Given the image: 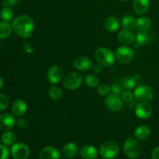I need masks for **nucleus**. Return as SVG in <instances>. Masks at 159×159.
I'll return each mask as SVG.
<instances>
[{"label":"nucleus","mask_w":159,"mask_h":159,"mask_svg":"<svg viewBox=\"0 0 159 159\" xmlns=\"http://www.w3.org/2000/svg\"><path fill=\"white\" fill-rule=\"evenodd\" d=\"M12 30L22 38H29L34 30V23L32 18L26 14L17 16L12 24Z\"/></svg>","instance_id":"nucleus-1"},{"label":"nucleus","mask_w":159,"mask_h":159,"mask_svg":"<svg viewBox=\"0 0 159 159\" xmlns=\"http://www.w3.org/2000/svg\"><path fill=\"white\" fill-rule=\"evenodd\" d=\"M95 58L102 66L110 67L114 64L116 55L110 49L102 47L95 51Z\"/></svg>","instance_id":"nucleus-2"},{"label":"nucleus","mask_w":159,"mask_h":159,"mask_svg":"<svg viewBox=\"0 0 159 159\" xmlns=\"http://www.w3.org/2000/svg\"><path fill=\"white\" fill-rule=\"evenodd\" d=\"M99 153L102 158L113 159L119 154V146L115 141H107L101 144Z\"/></svg>","instance_id":"nucleus-3"},{"label":"nucleus","mask_w":159,"mask_h":159,"mask_svg":"<svg viewBox=\"0 0 159 159\" xmlns=\"http://www.w3.org/2000/svg\"><path fill=\"white\" fill-rule=\"evenodd\" d=\"M124 151L129 158L134 159L139 157L141 148L140 144L134 138H128L124 144Z\"/></svg>","instance_id":"nucleus-4"},{"label":"nucleus","mask_w":159,"mask_h":159,"mask_svg":"<svg viewBox=\"0 0 159 159\" xmlns=\"http://www.w3.org/2000/svg\"><path fill=\"white\" fill-rule=\"evenodd\" d=\"M82 82V76L80 73L72 71L68 73L63 79V85L67 89L74 90L80 87Z\"/></svg>","instance_id":"nucleus-5"},{"label":"nucleus","mask_w":159,"mask_h":159,"mask_svg":"<svg viewBox=\"0 0 159 159\" xmlns=\"http://www.w3.org/2000/svg\"><path fill=\"white\" fill-rule=\"evenodd\" d=\"M134 98L140 102H148L152 100L154 96L153 90L148 85H143L137 87L134 92Z\"/></svg>","instance_id":"nucleus-6"},{"label":"nucleus","mask_w":159,"mask_h":159,"mask_svg":"<svg viewBox=\"0 0 159 159\" xmlns=\"http://www.w3.org/2000/svg\"><path fill=\"white\" fill-rule=\"evenodd\" d=\"M115 55L118 61L122 64H128L134 59V54L131 48L124 45V46L119 47L116 49Z\"/></svg>","instance_id":"nucleus-7"},{"label":"nucleus","mask_w":159,"mask_h":159,"mask_svg":"<svg viewBox=\"0 0 159 159\" xmlns=\"http://www.w3.org/2000/svg\"><path fill=\"white\" fill-rule=\"evenodd\" d=\"M11 155L14 159H27L30 156V149L24 143H15L11 148Z\"/></svg>","instance_id":"nucleus-8"},{"label":"nucleus","mask_w":159,"mask_h":159,"mask_svg":"<svg viewBox=\"0 0 159 159\" xmlns=\"http://www.w3.org/2000/svg\"><path fill=\"white\" fill-rule=\"evenodd\" d=\"M64 71L61 67L58 65H52L50 67L47 72V78L49 82L53 85L58 84L61 80H63Z\"/></svg>","instance_id":"nucleus-9"},{"label":"nucleus","mask_w":159,"mask_h":159,"mask_svg":"<svg viewBox=\"0 0 159 159\" xmlns=\"http://www.w3.org/2000/svg\"><path fill=\"white\" fill-rule=\"evenodd\" d=\"M105 102L107 107L113 112L121 111L124 107L123 99L120 98L118 95L113 94V93L107 96V97L106 98Z\"/></svg>","instance_id":"nucleus-10"},{"label":"nucleus","mask_w":159,"mask_h":159,"mask_svg":"<svg viewBox=\"0 0 159 159\" xmlns=\"http://www.w3.org/2000/svg\"><path fill=\"white\" fill-rule=\"evenodd\" d=\"M152 113V107L148 102H141L136 106L135 114L139 119L146 120L151 116Z\"/></svg>","instance_id":"nucleus-11"},{"label":"nucleus","mask_w":159,"mask_h":159,"mask_svg":"<svg viewBox=\"0 0 159 159\" xmlns=\"http://www.w3.org/2000/svg\"><path fill=\"white\" fill-rule=\"evenodd\" d=\"M15 124V118L10 113H5L0 115V130L2 131H9L14 127Z\"/></svg>","instance_id":"nucleus-12"},{"label":"nucleus","mask_w":159,"mask_h":159,"mask_svg":"<svg viewBox=\"0 0 159 159\" xmlns=\"http://www.w3.org/2000/svg\"><path fill=\"white\" fill-rule=\"evenodd\" d=\"M60 156V152L55 147L47 146L40 152L39 159H59Z\"/></svg>","instance_id":"nucleus-13"},{"label":"nucleus","mask_w":159,"mask_h":159,"mask_svg":"<svg viewBox=\"0 0 159 159\" xmlns=\"http://www.w3.org/2000/svg\"><path fill=\"white\" fill-rule=\"evenodd\" d=\"M73 66L79 71H87L93 67V62L89 57L82 56L75 59Z\"/></svg>","instance_id":"nucleus-14"},{"label":"nucleus","mask_w":159,"mask_h":159,"mask_svg":"<svg viewBox=\"0 0 159 159\" xmlns=\"http://www.w3.org/2000/svg\"><path fill=\"white\" fill-rule=\"evenodd\" d=\"M152 40V34L149 32L146 31H140L138 34H136L135 37V48L138 47H142L145 46L148 43H150Z\"/></svg>","instance_id":"nucleus-15"},{"label":"nucleus","mask_w":159,"mask_h":159,"mask_svg":"<svg viewBox=\"0 0 159 159\" xmlns=\"http://www.w3.org/2000/svg\"><path fill=\"white\" fill-rule=\"evenodd\" d=\"M98 155L99 151L93 145H85L80 149V155L83 159H96Z\"/></svg>","instance_id":"nucleus-16"},{"label":"nucleus","mask_w":159,"mask_h":159,"mask_svg":"<svg viewBox=\"0 0 159 159\" xmlns=\"http://www.w3.org/2000/svg\"><path fill=\"white\" fill-rule=\"evenodd\" d=\"M150 8L149 0H134L133 9L138 15H144Z\"/></svg>","instance_id":"nucleus-17"},{"label":"nucleus","mask_w":159,"mask_h":159,"mask_svg":"<svg viewBox=\"0 0 159 159\" xmlns=\"http://www.w3.org/2000/svg\"><path fill=\"white\" fill-rule=\"evenodd\" d=\"M27 110V105L23 99H16L12 106V112L15 116H23Z\"/></svg>","instance_id":"nucleus-18"},{"label":"nucleus","mask_w":159,"mask_h":159,"mask_svg":"<svg viewBox=\"0 0 159 159\" xmlns=\"http://www.w3.org/2000/svg\"><path fill=\"white\" fill-rule=\"evenodd\" d=\"M152 134V130L148 126L141 125L139 126L134 130V136L137 139L141 141H146L148 139Z\"/></svg>","instance_id":"nucleus-19"},{"label":"nucleus","mask_w":159,"mask_h":159,"mask_svg":"<svg viewBox=\"0 0 159 159\" xmlns=\"http://www.w3.org/2000/svg\"><path fill=\"white\" fill-rule=\"evenodd\" d=\"M63 157L66 158H73L78 153V147L75 143H67L63 147L61 151Z\"/></svg>","instance_id":"nucleus-20"},{"label":"nucleus","mask_w":159,"mask_h":159,"mask_svg":"<svg viewBox=\"0 0 159 159\" xmlns=\"http://www.w3.org/2000/svg\"><path fill=\"white\" fill-rule=\"evenodd\" d=\"M118 40L125 45H130L134 42L135 36L130 30H124L120 31L117 36Z\"/></svg>","instance_id":"nucleus-21"},{"label":"nucleus","mask_w":159,"mask_h":159,"mask_svg":"<svg viewBox=\"0 0 159 159\" xmlns=\"http://www.w3.org/2000/svg\"><path fill=\"white\" fill-rule=\"evenodd\" d=\"M120 23L115 16H108L104 21V27L110 33L116 32L119 29Z\"/></svg>","instance_id":"nucleus-22"},{"label":"nucleus","mask_w":159,"mask_h":159,"mask_svg":"<svg viewBox=\"0 0 159 159\" xmlns=\"http://www.w3.org/2000/svg\"><path fill=\"white\" fill-rule=\"evenodd\" d=\"M121 26L124 30H134L135 28H137V20H135L133 16L127 15L125 16L122 19L121 21Z\"/></svg>","instance_id":"nucleus-23"},{"label":"nucleus","mask_w":159,"mask_h":159,"mask_svg":"<svg viewBox=\"0 0 159 159\" xmlns=\"http://www.w3.org/2000/svg\"><path fill=\"white\" fill-rule=\"evenodd\" d=\"M152 21L150 17L141 16L137 20V28L140 31H146L152 26Z\"/></svg>","instance_id":"nucleus-24"},{"label":"nucleus","mask_w":159,"mask_h":159,"mask_svg":"<svg viewBox=\"0 0 159 159\" xmlns=\"http://www.w3.org/2000/svg\"><path fill=\"white\" fill-rule=\"evenodd\" d=\"M123 88L126 90H130L135 87L137 84V79L134 76L126 75L122 79L120 82Z\"/></svg>","instance_id":"nucleus-25"},{"label":"nucleus","mask_w":159,"mask_h":159,"mask_svg":"<svg viewBox=\"0 0 159 159\" xmlns=\"http://www.w3.org/2000/svg\"><path fill=\"white\" fill-rule=\"evenodd\" d=\"M12 25L9 22L2 21L0 22V39H6L10 36L12 33Z\"/></svg>","instance_id":"nucleus-26"},{"label":"nucleus","mask_w":159,"mask_h":159,"mask_svg":"<svg viewBox=\"0 0 159 159\" xmlns=\"http://www.w3.org/2000/svg\"><path fill=\"white\" fill-rule=\"evenodd\" d=\"M1 140L3 144L6 146H10L15 144L16 137L15 133L9 130V131H6L2 135Z\"/></svg>","instance_id":"nucleus-27"},{"label":"nucleus","mask_w":159,"mask_h":159,"mask_svg":"<svg viewBox=\"0 0 159 159\" xmlns=\"http://www.w3.org/2000/svg\"><path fill=\"white\" fill-rule=\"evenodd\" d=\"M48 93H49V96L51 99L54 101L60 100L62 97V95H63L61 89L59 87L54 86V85L50 87Z\"/></svg>","instance_id":"nucleus-28"},{"label":"nucleus","mask_w":159,"mask_h":159,"mask_svg":"<svg viewBox=\"0 0 159 159\" xmlns=\"http://www.w3.org/2000/svg\"><path fill=\"white\" fill-rule=\"evenodd\" d=\"M14 12L10 7H5L0 12V17L2 21L10 22L13 19Z\"/></svg>","instance_id":"nucleus-29"},{"label":"nucleus","mask_w":159,"mask_h":159,"mask_svg":"<svg viewBox=\"0 0 159 159\" xmlns=\"http://www.w3.org/2000/svg\"><path fill=\"white\" fill-rule=\"evenodd\" d=\"M85 82L89 87L91 88H96L99 85V79L96 75L89 74L88 75L85 76Z\"/></svg>","instance_id":"nucleus-30"},{"label":"nucleus","mask_w":159,"mask_h":159,"mask_svg":"<svg viewBox=\"0 0 159 159\" xmlns=\"http://www.w3.org/2000/svg\"><path fill=\"white\" fill-rule=\"evenodd\" d=\"M110 92L113 94H116L119 96V95L122 94V93L124 92V88L121 85L120 82H115L112 84L111 87H110Z\"/></svg>","instance_id":"nucleus-31"},{"label":"nucleus","mask_w":159,"mask_h":159,"mask_svg":"<svg viewBox=\"0 0 159 159\" xmlns=\"http://www.w3.org/2000/svg\"><path fill=\"white\" fill-rule=\"evenodd\" d=\"M97 93L100 96H107L110 93V86L107 84H101L97 88Z\"/></svg>","instance_id":"nucleus-32"},{"label":"nucleus","mask_w":159,"mask_h":159,"mask_svg":"<svg viewBox=\"0 0 159 159\" xmlns=\"http://www.w3.org/2000/svg\"><path fill=\"white\" fill-rule=\"evenodd\" d=\"M9 100L7 96L4 94L0 93V111L5 110L9 107Z\"/></svg>","instance_id":"nucleus-33"},{"label":"nucleus","mask_w":159,"mask_h":159,"mask_svg":"<svg viewBox=\"0 0 159 159\" xmlns=\"http://www.w3.org/2000/svg\"><path fill=\"white\" fill-rule=\"evenodd\" d=\"M134 98V95L130 90H125L121 94V99L127 102H131Z\"/></svg>","instance_id":"nucleus-34"},{"label":"nucleus","mask_w":159,"mask_h":159,"mask_svg":"<svg viewBox=\"0 0 159 159\" xmlns=\"http://www.w3.org/2000/svg\"><path fill=\"white\" fill-rule=\"evenodd\" d=\"M9 154V152L7 146L0 144V159H7Z\"/></svg>","instance_id":"nucleus-35"},{"label":"nucleus","mask_w":159,"mask_h":159,"mask_svg":"<svg viewBox=\"0 0 159 159\" xmlns=\"http://www.w3.org/2000/svg\"><path fill=\"white\" fill-rule=\"evenodd\" d=\"M16 124L20 129H26L28 127V121L25 118H20L16 122Z\"/></svg>","instance_id":"nucleus-36"},{"label":"nucleus","mask_w":159,"mask_h":159,"mask_svg":"<svg viewBox=\"0 0 159 159\" xmlns=\"http://www.w3.org/2000/svg\"><path fill=\"white\" fill-rule=\"evenodd\" d=\"M2 5L5 7H11L18 2V0H2Z\"/></svg>","instance_id":"nucleus-37"},{"label":"nucleus","mask_w":159,"mask_h":159,"mask_svg":"<svg viewBox=\"0 0 159 159\" xmlns=\"http://www.w3.org/2000/svg\"><path fill=\"white\" fill-rule=\"evenodd\" d=\"M23 50L26 53H28V54H32V53L34 52V48L31 46L29 43H26L23 47Z\"/></svg>","instance_id":"nucleus-38"},{"label":"nucleus","mask_w":159,"mask_h":159,"mask_svg":"<svg viewBox=\"0 0 159 159\" xmlns=\"http://www.w3.org/2000/svg\"><path fill=\"white\" fill-rule=\"evenodd\" d=\"M93 70L95 73H100L102 71V65H101L100 64H96L93 66Z\"/></svg>","instance_id":"nucleus-39"},{"label":"nucleus","mask_w":159,"mask_h":159,"mask_svg":"<svg viewBox=\"0 0 159 159\" xmlns=\"http://www.w3.org/2000/svg\"><path fill=\"white\" fill-rule=\"evenodd\" d=\"M152 159H159V147L155 148L154 149L153 152H152Z\"/></svg>","instance_id":"nucleus-40"},{"label":"nucleus","mask_w":159,"mask_h":159,"mask_svg":"<svg viewBox=\"0 0 159 159\" xmlns=\"http://www.w3.org/2000/svg\"><path fill=\"white\" fill-rule=\"evenodd\" d=\"M3 85H4V81H3L2 78L0 77V89L3 87Z\"/></svg>","instance_id":"nucleus-41"},{"label":"nucleus","mask_w":159,"mask_h":159,"mask_svg":"<svg viewBox=\"0 0 159 159\" xmlns=\"http://www.w3.org/2000/svg\"><path fill=\"white\" fill-rule=\"evenodd\" d=\"M122 1H128V0H122Z\"/></svg>","instance_id":"nucleus-42"}]
</instances>
